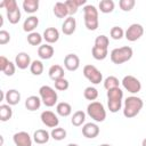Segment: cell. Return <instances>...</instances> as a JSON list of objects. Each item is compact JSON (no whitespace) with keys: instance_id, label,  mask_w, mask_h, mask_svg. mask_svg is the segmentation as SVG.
Returning a JSON list of instances; mask_svg holds the SVG:
<instances>
[{"instance_id":"1","label":"cell","mask_w":146,"mask_h":146,"mask_svg":"<svg viewBox=\"0 0 146 146\" xmlns=\"http://www.w3.org/2000/svg\"><path fill=\"white\" fill-rule=\"evenodd\" d=\"M144 106V102L140 97L137 96H129L124 100L123 105V115L127 119H132L139 114Z\"/></svg>"},{"instance_id":"2","label":"cell","mask_w":146,"mask_h":146,"mask_svg":"<svg viewBox=\"0 0 146 146\" xmlns=\"http://www.w3.org/2000/svg\"><path fill=\"white\" fill-rule=\"evenodd\" d=\"M83 18L84 25L89 31H95L98 29V9L92 5H86L83 7Z\"/></svg>"},{"instance_id":"3","label":"cell","mask_w":146,"mask_h":146,"mask_svg":"<svg viewBox=\"0 0 146 146\" xmlns=\"http://www.w3.org/2000/svg\"><path fill=\"white\" fill-rule=\"evenodd\" d=\"M122 99H123V91L120 87L107 90V106L110 112L116 113L122 107Z\"/></svg>"},{"instance_id":"4","label":"cell","mask_w":146,"mask_h":146,"mask_svg":"<svg viewBox=\"0 0 146 146\" xmlns=\"http://www.w3.org/2000/svg\"><path fill=\"white\" fill-rule=\"evenodd\" d=\"M132 55H133L132 48L129 46H123L120 48H114L111 51L110 57H111V60L113 64L120 65V64H123V63L130 60Z\"/></svg>"},{"instance_id":"5","label":"cell","mask_w":146,"mask_h":146,"mask_svg":"<svg viewBox=\"0 0 146 146\" xmlns=\"http://www.w3.org/2000/svg\"><path fill=\"white\" fill-rule=\"evenodd\" d=\"M39 97L41 98V102L43 103V105L47 106V107L55 106V104H57V100H58L57 92L50 86H42V87H40V89H39Z\"/></svg>"},{"instance_id":"6","label":"cell","mask_w":146,"mask_h":146,"mask_svg":"<svg viewBox=\"0 0 146 146\" xmlns=\"http://www.w3.org/2000/svg\"><path fill=\"white\" fill-rule=\"evenodd\" d=\"M87 114L95 122H103L106 119V110L100 102H91L87 106Z\"/></svg>"},{"instance_id":"7","label":"cell","mask_w":146,"mask_h":146,"mask_svg":"<svg viewBox=\"0 0 146 146\" xmlns=\"http://www.w3.org/2000/svg\"><path fill=\"white\" fill-rule=\"evenodd\" d=\"M83 75H84V78L88 81H90L94 84H98V83H100L103 81L102 72L96 66H94L91 64L84 65V67H83Z\"/></svg>"},{"instance_id":"8","label":"cell","mask_w":146,"mask_h":146,"mask_svg":"<svg viewBox=\"0 0 146 146\" xmlns=\"http://www.w3.org/2000/svg\"><path fill=\"white\" fill-rule=\"evenodd\" d=\"M123 88L130 94H138L141 90L140 81L133 75H125L121 81Z\"/></svg>"},{"instance_id":"9","label":"cell","mask_w":146,"mask_h":146,"mask_svg":"<svg viewBox=\"0 0 146 146\" xmlns=\"http://www.w3.org/2000/svg\"><path fill=\"white\" fill-rule=\"evenodd\" d=\"M143 34H144V27H143V25H140V24H138V23L131 24V25L127 29V31L124 32L125 39H127L128 41H131V42L137 41L138 39H140V38L143 36Z\"/></svg>"},{"instance_id":"10","label":"cell","mask_w":146,"mask_h":146,"mask_svg":"<svg viewBox=\"0 0 146 146\" xmlns=\"http://www.w3.org/2000/svg\"><path fill=\"white\" fill-rule=\"evenodd\" d=\"M40 119H41V122L48 128L54 129V128H57L59 124V119L57 114H55L51 111H43L40 115Z\"/></svg>"},{"instance_id":"11","label":"cell","mask_w":146,"mask_h":146,"mask_svg":"<svg viewBox=\"0 0 146 146\" xmlns=\"http://www.w3.org/2000/svg\"><path fill=\"white\" fill-rule=\"evenodd\" d=\"M15 146H32V138L26 131H18L13 136Z\"/></svg>"},{"instance_id":"12","label":"cell","mask_w":146,"mask_h":146,"mask_svg":"<svg viewBox=\"0 0 146 146\" xmlns=\"http://www.w3.org/2000/svg\"><path fill=\"white\" fill-rule=\"evenodd\" d=\"M64 66L67 71L73 72L80 67V58L75 54H67L64 58Z\"/></svg>"},{"instance_id":"13","label":"cell","mask_w":146,"mask_h":146,"mask_svg":"<svg viewBox=\"0 0 146 146\" xmlns=\"http://www.w3.org/2000/svg\"><path fill=\"white\" fill-rule=\"evenodd\" d=\"M99 127L97 123L88 122L82 127V135L88 139H94L99 135Z\"/></svg>"},{"instance_id":"14","label":"cell","mask_w":146,"mask_h":146,"mask_svg":"<svg viewBox=\"0 0 146 146\" xmlns=\"http://www.w3.org/2000/svg\"><path fill=\"white\" fill-rule=\"evenodd\" d=\"M31 57L27 52H24V51H21L16 55L15 57V65L19 68V70H25L27 67L31 66Z\"/></svg>"},{"instance_id":"15","label":"cell","mask_w":146,"mask_h":146,"mask_svg":"<svg viewBox=\"0 0 146 146\" xmlns=\"http://www.w3.org/2000/svg\"><path fill=\"white\" fill-rule=\"evenodd\" d=\"M75 29H76L75 18H73V16H68L67 18H65V21L62 24V32L65 35H71L75 32Z\"/></svg>"},{"instance_id":"16","label":"cell","mask_w":146,"mask_h":146,"mask_svg":"<svg viewBox=\"0 0 146 146\" xmlns=\"http://www.w3.org/2000/svg\"><path fill=\"white\" fill-rule=\"evenodd\" d=\"M42 36H43V40L47 43L51 44V43H55V42L58 41V39H59V31L56 27H47L44 30Z\"/></svg>"},{"instance_id":"17","label":"cell","mask_w":146,"mask_h":146,"mask_svg":"<svg viewBox=\"0 0 146 146\" xmlns=\"http://www.w3.org/2000/svg\"><path fill=\"white\" fill-rule=\"evenodd\" d=\"M49 139H50V133L44 129H38L33 133V140L38 145H43V144L48 143Z\"/></svg>"},{"instance_id":"18","label":"cell","mask_w":146,"mask_h":146,"mask_svg":"<svg viewBox=\"0 0 146 146\" xmlns=\"http://www.w3.org/2000/svg\"><path fill=\"white\" fill-rule=\"evenodd\" d=\"M54 47L50 46L49 43H44V44H41L39 46L38 48V55L41 59H50L52 56H54Z\"/></svg>"},{"instance_id":"19","label":"cell","mask_w":146,"mask_h":146,"mask_svg":"<svg viewBox=\"0 0 146 146\" xmlns=\"http://www.w3.org/2000/svg\"><path fill=\"white\" fill-rule=\"evenodd\" d=\"M5 100L10 106L17 105L19 103V100H21V94H19V91L16 90V89H9L6 92V95H5Z\"/></svg>"},{"instance_id":"20","label":"cell","mask_w":146,"mask_h":146,"mask_svg":"<svg viewBox=\"0 0 146 146\" xmlns=\"http://www.w3.org/2000/svg\"><path fill=\"white\" fill-rule=\"evenodd\" d=\"M38 25H39V18L36 16L32 15V16H29L24 21V23H23V30L25 32L32 33V32H34L35 27H38Z\"/></svg>"},{"instance_id":"21","label":"cell","mask_w":146,"mask_h":146,"mask_svg":"<svg viewBox=\"0 0 146 146\" xmlns=\"http://www.w3.org/2000/svg\"><path fill=\"white\" fill-rule=\"evenodd\" d=\"M41 103L42 102H41V98L40 97L32 95V96H29L26 98V100H25V107H26V110L33 112V111H36V110L40 108Z\"/></svg>"},{"instance_id":"22","label":"cell","mask_w":146,"mask_h":146,"mask_svg":"<svg viewBox=\"0 0 146 146\" xmlns=\"http://www.w3.org/2000/svg\"><path fill=\"white\" fill-rule=\"evenodd\" d=\"M48 75H49V78H50L52 81H56V80H58V79L64 78V68H63V66H60V65H58V64L51 65V66L49 67Z\"/></svg>"},{"instance_id":"23","label":"cell","mask_w":146,"mask_h":146,"mask_svg":"<svg viewBox=\"0 0 146 146\" xmlns=\"http://www.w3.org/2000/svg\"><path fill=\"white\" fill-rule=\"evenodd\" d=\"M52 11L57 18H65V17L67 18V16H68V10H67L65 2H60V1L56 2Z\"/></svg>"},{"instance_id":"24","label":"cell","mask_w":146,"mask_h":146,"mask_svg":"<svg viewBox=\"0 0 146 146\" xmlns=\"http://www.w3.org/2000/svg\"><path fill=\"white\" fill-rule=\"evenodd\" d=\"M56 112H57L58 115L66 117V116L71 115V113H72V106L68 103H66V102H60V103H58L56 105Z\"/></svg>"},{"instance_id":"25","label":"cell","mask_w":146,"mask_h":146,"mask_svg":"<svg viewBox=\"0 0 146 146\" xmlns=\"http://www.w3.org/2000/svg\"><path fill=\"white\" fill-rule=\"evenodd\" d=\"M23 9L25 13L34 14L39 9V0H24L23 1Z\"/></svg>"},{"instance_id":"26","label":"cell","mask_w":146,"mask_h":146,"mask_svg":"<svg viewBox=\"0 0 146 146\" xmlns=\"http://www.w3.org/2000/svg\"><path fill=\"white\" fill-rule=\"evenodd\" d=\"M13 116V110L11 106L8 104H2L0 105V120L2 122H6L8 120H10Z\"/></svg>"},{"instance_id":"27","label":"cell","mask_w":146,"mask_h":146,"mask_svg":"<svg viewBox=\"0 0 146 146\" xmlns=\"http://www.w3.org/2000/svg\"><path fill=\"white\" fill-rule=\"evenodd\" d=\"M86 121V113L83 111H76L73 113L72 119H71V123L74 127H81Z\"/></svg>"},{"instance_id":"28","label":"cell","mask_w":146,"mask_h":146,"mask_svg":"<svg viewBox=\"0 0 146 146\" xmlns=\"http://www.w3.org/2000/svg\"><path fill=\"white\" fill-rule=\"evenodd\" d=\"M91 55L95 59L97 60H103L107 57L108 55V49H105V48H99V47H96L94 46L92 49H91Z\"/></svg>"},{"instance_id":"29","label":"cell","mask_w":146,"mask_h":146,"mask_svg":"<svg viewBox=\"0 0 146 146\" xmlns=\"http://www.w3.org/2000/svg\"><path fill=\"white\" fill-rule=\"evenodd\" d=\"M98 7H99V10L102 13L110 14V13H112L114 10L115 5H114V1L113 0H102L99 2V6Z\"/></svg>"},{"instance_id":"30","label":"cell","mask_w":146,"mask_h":146,"mask_svg":"<svg viewBox=\"0 0 146 146\" xmlns=\"http://www.w3.org/2000/svg\"><path fill=\"white\" fill-rule=\"evenodd\" d=\"M66 135H67L66 130H65L64 128H60V127L54 128V129L51 130V132H50V137H51L52 139L57 140V141H60V140L65 139V138H66Z\"/></svg>"},{"instance_id":"31","label":"cell","mask_w":146,"mask_h":146,"mask_svg":"<svg viewBox=\"0 0 146 146\" xmlns=\"http://www.w3.org/2000/svg\"><path fill=\"white\" fill-rule=\"evenodd\" d=\"M120 84V81L116 76L114 75H110L107 76L105 80H104V88L106 90H111V89H114V88H117Z\"/></svg>"},{"instance_id":"32","label":"cell","mask_w":146,"mask_h":146,"mask_svg":"<svg viewBox=\"0 0 146 146\" xmlns=\"http://www.w3.org/2000/svg\"><path fill=\"white\" fill-rule=\"evenodd\" d=\"M42 40H43V36L38 32H32L27 34V42L31 46H41Z\"/></svg>"},{"instance_id":"33","label":"cell","mask_w":146,"mask_h":146,"mask_svg":"<svg viewBox=\"0 0 146 146\" xmlns=\"http://www.w3.org/2000/svg\"><path fill=\"white\" fill-rule=\"evenodd\" d=\"M83 96L87 100H90V102H95L98 97V90L95 88V87H87L83 91Z\"/></svg>"},{"instance_id":"34","label":"cell","mask_w":146,"mask_h":146,"mask_svg":"<svg viewBox=\"0 0 146 146\" xmlns=\"http://www.w3.org/2000/svg\"><path fill=\"white\" fill-rule=\"evenodd\" d=\"M30 71L33 75H41L43 73V64L41 60H33L30 66Z\"/></svg>"},{"instance_id":"35","label":"cell","mask_w":146,"mask_h":146,"mask_svg":"<svg viewBox=\"0 0 146 146\" xmlns=\"http://www.w3.org/2000/svg\"><path fill=\"white\" fill-rule=\"evenodd\" d=\"M21 16H22V14H21L19 8L15 9L13 11H8L7 13V18H8L10 24H17L19 22V19H21Z\"/></svg>"},{"instance_id":"36","label":"cell","mask_w":146,"mask_h":146,"mask_svg":"<svg viewBox=\"0 0 146 146\" xmlns=\"http://www.w3.org/2000/svg\"><path fill=\"white\" fill-rule=\"evenodd\" d=\"M108 44H110V40H108V38H107L106 35H104V34L98 35V36L95 39V46H96V47L108 49Z\"/></svg>"},{"instance_id":"37","label":"cell","mask_w":146,"mask_h":146,"mask_svg":"<svg viewBox=\"0 0 146 146\" xmlns=\"http://www.w3.org/2000/svg\"><path fill=\"white\" fill-rule=\"evenodd\" d=\"M110 35L113 40H120L124 36V31L120 26H113L110 31Z\"/></svg>"},{"instance_id":"38","label":"cell","mask_w":146,"mask_h":146,"mask_svg":"<svg viewBox=\"0 0 146 146\" xmlns=\"http://www.w3.org/2000/svg\"><path fill=\"white\" fill-rule=\"evenodd\" d=\"M55 83V89L56 90H59V91H65L68 89L70 87V82L65 79V78H62V79H58L56 81H54Z\"/></svg>"},{"instance_id":"39","label":"cell","mask_w":146,"mask_h":146,"mask_svg":"<svg viewBox=\"0 0 146 146\" xmlns=\"http://www.w3.org/2000/svg\"><path fill=\"white\" fill-rule=\"evenodd\" d=\"M0 7L5 8L7 13L8 11H13L15 9H18V6H17L16 0H5V1H2L0 3Z\"/></svg>"},{"instance_id":"40","label":"cell","mask_w":146,"mask_h":146,"mask_svg":"<svg viewBox=\"0 0 146 146\" xmlns=\"http://www.w3.org/2000/svg\"><path fill=\"white\" fill-rule=\"evenodd\" d=\"M136 5L135 0H120L119 1V6L121 8V10L123 11H130Z\"/></svg>"},{"instance_id":"41","label":"cell","mask_w":146,"mask_h":146,"mask_svg":"<svg viewBox=\"0 0 146 146\" xmlns=\"http://www.w3.org/2000/svg\"><path fill=\"white\" fill-rule=\"evenodd\" d=\"M1 71H2V73H3L5 75H7V76H11V75L15 74L16 65H15V63H13V62L9 60V62L7 63V65H6Z\"/></svg>"},{"instance_id":"42","label":"cell","mask_w":146,"mask_h":146,"mask_svg":"<svg viewBox=\"0 0 146 146\" xmlns=\"http://www.w3.org/2000/svg\"><path fill=\"white\" fill-rule=\"evenodd\" d=\"M65 5H66V7H67V10H68V15H74V14H76V11H78V9H79V6H78V3H76V1L75 0H66L65 1Z\"/></svg>"},{"instance_id":"43","label":"cell","mask_w":146,"mask_h":146,"mask_svg":"<svg viewBox=\"0 0 146 146\" xmlns=\"http://www.w3.org/2000/svg\"><path fill=\"white\" fill-rule=\"evenodd\" d=\"M10 41V34L8 31L6 30H1L0 31V44L3 46L6 43H8Z\"/></svg>"},{"instance_id":"44","label":"cell","mask_w":146,"mask_h":146,"mask_svg":"<svg viewBox=\"0 0 146 146\" xmlns=\"http://www.w3.org/2000/svg\"><path fill=\"white\" fill-rule=\"evenodd\" d=\"M8 62H9V59H8L7 57H5V56H0V70H2V68L7 65Z\"/></svg>"},{"instance_id":"45","label":"cell","mask_w":146,"mask_h":146,"mask_svg":"<svg viewBox=\"0 0 146 146\" xmlns=\"http://www.w3.org/2000/svg\"><path fill=\"white\" fill-rule=\"evenodd\" d=\"M141 146H146V138L143 139V141H141Z\"/></svg>"},{"instance_id":"46","label":"cell","mask_w":146,"mask_h":146,"mask_svg":"<svg viewBox=\"0 0 146 146\" xmlns=\"http://www.w3.org/2000/svg\"><path fill=\"white\" fill-rule=\"evenodd\" d=\"M67 146H79L78 144H73V143H71V144H68Z\"/></svg>"},{"instance_id":"47","label":"cell","mask_w":146,"mask_h":146,"mask_svg":"<svg viewBox=\"0 0 146 146\" xmlns=\"http://www.w3.org/2000/svg\"><path fill=\"white\" fill-rule=\"evenodd\" d=\"M99 146H112V145H110V144H102V145H99Z\"/></svg>"}]
</instances>
